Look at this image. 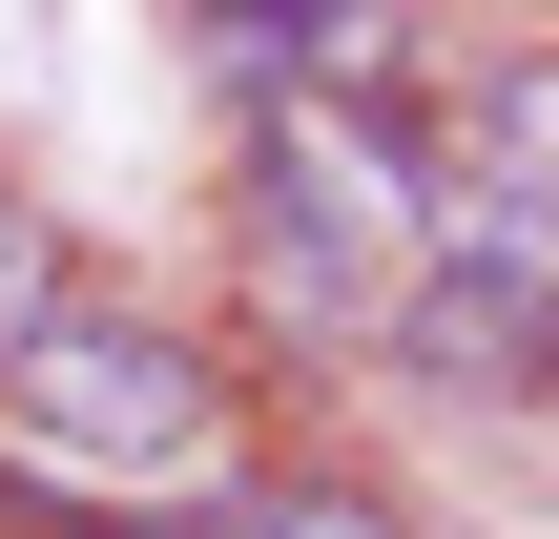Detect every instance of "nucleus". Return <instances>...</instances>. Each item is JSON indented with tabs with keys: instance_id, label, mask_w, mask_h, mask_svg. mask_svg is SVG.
I'll list each match as a JSON object with an SVG mask.
<instances>
[{
	"instance_id": "obj_1",
	"label": "nucleus",
	"mask_w": 559,
	"mask_h": 539,
	"mask_svg": "<svg viewBox=\"0 0 559 539\" xmlns=\"http://www.w3.org/2000/svg\"><path fill=\"white\" fill-rule=\"evenodd\" d=\"M415 249H436V166H415V125L290 83V104L249 125V270H270V312L373 332V312L415 291Z\"/></svg>"
},
{
	"instance_id": "obj_5",
	"label": "nucleus",
	"mask_w": 559,
	"mask_h": 539,
	"mask_svg": "<svg viewBox=\"0 0 559 539\" xmlns=\"http://www.w3.org/2000/svg\"><path fill=\"white\" fill-rule=\"evenodd\" d=\"M41 312H83V270H62V229H41V208H0V353H21Z\"/></svg>"
},
{
	"instance_id": "obj_4",
	"label": "nucleus",
	"mask_w": 559,
	"mask_h": 539,
	"mask_svg": "<svg viewBox=\"0 0 559 539\" xmlns=\"http://www.w3.org/2000/svg\"><path fill=\"white\" fill-rule=\"evenodd\" d=\"M187 539H415L353 457H270V478H228V499H187Z\"/></svg>"
},
{
	"instance_id": "obj_3",
	"label": "nucleus",
	"mask_w": 559,
	"mask_h": 539,
	"mask_svg": "<svg viewBox=\"0 0 559 539\" xmlns=\"http://www.w3.org/2000/svg\"><path fill=\"white\" fill-rule=\"evenodd\" d=\"M373 332H394V374H415L436 415L539 436V270H436V249H415V291H394Z\"/></svg>"
},
{
	"instance_id": "obj_2",
	"label": "nucleus",
	"mask_w": 559,
	"mask_h": 539,
	"mask_svg": "<svg viewBox=\"0 0 559 539\" xmlns=\"http://www.w3.org/2000/svg\"><path fill=\"white\" fill-rule=\"evenodd\" d=\"M0 436L83 499H228V374L166 332V312H41L0 353Z\"/></svg>"
}]
</instances>
